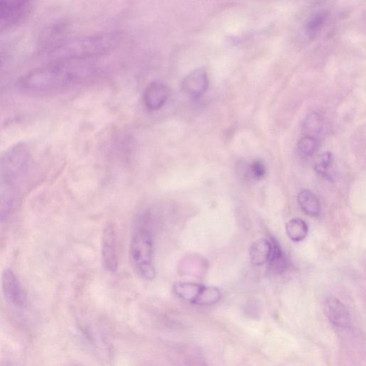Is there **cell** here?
<instances>
[{
	"label": "cell",
	"mask_w": 366,
	"mask_h": 366,
	"mask_svg": "<svg viewBox=\"0 0 366 366\" xmlns=\"http://www.w3.org/2000/svg\"><path fill=\"white\" fill-rule=\"evenodd\" d=\"M272 252V243L265 239L255 241L249 251L250 260L255 266H261L268 262Z\"/></svg>",
	"instance_id": "9"
},
{
	"label": "cell",
	"mask_w": 366,
	"mask_h": 366,
	"mask_svg": "<svg viewBox=\"0 0 366 366\" xmlns=\"http://www.w3.org/2000/svg\"><path fill=\"white\" fill-rule=\"evenodd\" d=\"M30 1L31 0H0V7L17 21Z\"/></svg>",
	"instance_id": "14"
},
{
	"label": "cell",
	"mask_w": 366,
	"mask_h": 366,
	"mask_svg": "<svg viewBox=\"0 0 366 366\" xmlns=\"http://www.w3.org/2000/svg\"><path fill=\"white\" fill-rule=\"evenodd\" d=\"M328 14L321 12L309 19L306 26L307 34L310 38L316 37L326 22Z\"/></svg>",
	"instance_id": "17"
},
{
	"label": "cell",
	"mask_w": 366,
	"mask_h": 366,
	"mask_svg": "<svg viewBox=\"0 0 366 366\" xmlns=\"http://www.w3.org/2000/svg\"><path fill=\"white\" fill-rule=\"evenodd\" d=\"M297 203L307 215L312 217L319 216L321 211V202L313 192L309 190H302L297 195Z\"/></svg>",
	"instance_id": "11"
},
{
	"label": "cell",
	"mask_w": 366,
	"mask_h": 366,
	"mask_svg": "<svg viewBox=\"0 0 366 366\" xmlns=\"http://www.w3.org/2000/svg\"><path fill=\"white\" fill-rule=\"evenodd\" d=\"M297 152L304 157L314 155L319 148V141L314 136H307L297 143Z\"/></svg>",
	"instance_id": "16"
},
{
	"label": "cell",
	"mask_w": 366,
	"mask_h": 366,
	"mask_svg": "<svg viewBox=\"0 0 366 366\" xmlns=\"http://www.w3.org/2000/svg\"><path fill=\"white\" fill-rule=\"evenodd\" d=\"M31 158L30 150L24 143L12 146L0 155V191L13 190L27 172Z\"/></svg>",
	"instance_id": "2"
},
{
	"label": "cell",
	"mask_w": 366,
	"mask_h": 366,
	"mask_svg": "<svg viewBox=\"0 0 366 366\" xmlns=\"http://www.w3.org/2000/svg\"><path fill=\"white\" fill-rule=\"evenodd\" d=\"M17 22L15 18L11 16L3 8L0 7V25L8 24Z\"/></svg>",
	"instance_id": "21"
},
{
	"label": "cell",
	"mask_w": 366,
	"mask_h": 366,
	"mask_svg": "<svg viewBox=\"0 0 366 366\" xmlns=\"http://www.w3.org/2000/svg\"><path fill=\"white\" fill-rule=\"evenodd\" d=\"M15 202L13 190L0 191V221L6 220L10 216Z\"/></svg>",
	"instance_id": "15"
},
{
	"label": "cell",
	"mask_w": 366,
	"mask_h": 366,
	"mask_svg": "<svg viewBox=\"0 0 366 366\" xmlns=\"http://www.w3.org/2000/svg\"><path fill=\"white\" fill-rule=\"evenodd\" d=\"M205 286L194 283H179L174 286L176 294L183 300L197 305Z\"/></svg>",
	"instance_id": "10"
},
{
	"label": "cell",
	"mask_w": 366,
	"mask_h": 366,
	"mask_svg": "<svg viewBox=\"0 0 366 366\" xmlns=\"http://www.w3.org/2000/svg\"><path fill=\"white\" fill-rule=\"evenodd\" d=\"M332 163V155L330 152H325L321 155L317 159L314 169L318 175L325 177L328 180H331L329 175V169Z\"/></svg>",
	"instance_id": "18"
},
{
	"label": "cell",
	"mask_w": 366,
	"mask_h": 366,
	"mask_svg": "<svg viewBox=\"0 0 366 366\" xmlns=\"http://www.w3.org/2000/svg\"><path fill=\"white\" fill-rule=\"evenodd\" d=\"M287 235L294 242L304 241L308 235L307 223L301 218H294L288 221L286 226Z\"/></svg>",
	"instance_id": "12"
},
{
	"label": "cell",
	"mask_w": 366,
	"mask_h": 366,
	"mask_svg": "<svg viewBox=\"0 0 366 366\" xmlns=\"http://www.w3.org/2000/svg\"><path fill=\"white\" fill-rule=\"evenodd\" d=\"M119 31L76 39L62 44L50 52L51 61L85 60L106 55L118 48L122 41Z\"/></svg>",
	"instance_id": "1"
},
{
	"label": "cell",
	"mask_w": 366,
	"mask_h": 366,
	"mask_svg": "<svg viewBox=\"0 0 366 366\" xmlns=\"http://www.w3.org/2000/svg\"><path fill=\"white\" fill-rule=\"evenodd\" d=\"M1 282L7 301L16 308H22L26 302V296L14 272L10 269L6 270L2 275Z\"/></svg>",
	"instance_id": "4"
},
{
	"label": "cell",
	"mask_w": 366,
	"mask_h": 366,
	"mask_svg": "<svg viewBox=\"0 0 366 366\" xmlns=\"http://www.w3.org/2000/svg\"><path fill=\"white\" fill-rule=\"evenodd\" d=\"M169 89L161 83H153L147 87L144 94L146 106L150 111L160 109L169 97Z\"/></svg>",
	"instance_id": "8"
},
{
	"label": "cell",
	"mask_w": 366,
	"mask_h": 366,
	"mask_svg": "<svg viewBox=\"0 0 366 366\" xmlns=\"http://www.w3.org/2000/svg\"><path fill=\"white\" fill-rule=\"evenodd\" d=\"M272 252L269 260L270 263V269L276 274H280L285 272L286 267V261L283 251L274 239H272Z\"/></svg>",
	"instance_id": "13"
},
{
	"label": "cell",
	"mask_w": 366,
	"mask_h": 366,
	"mask_svg": "<svg viewBox=\"0 0 366 366\" xmlns=\"http://www.w3.org/2000/svg\"><path fill=\"white\" fill-rule=\"evenodd\" d=\"M304 128L307 133L312 134L311 136L319 134L323 129L321 117L317 113L309 114L304 120Z\"/></svg>",
	"instance_id": "19"
},
{
	"label": "cell",
	"mask_w": 366,
	"mask_h": 366,
	"mask_svg": "<svg viewBox=\"0 0 366 366\" xmlns=\"http://www.w3.org/2000/svg\"><path fill=\"white\" fill-rule=\"evenodd\" d=\"M131 258L139 274L148 280H152L156 275L153 263L154 243L151 232L146 227H141L132 240Z\"/></svg>",
	"instance_id": "3"
},
{
	"label": "cell",
	"mask_w": 366,
	"mask_h": 366,
	"mask_svg": "<svg viewBox=\"0 0 366 366\" xmlns=\"http://www.w3.org/2000/svg\"><path fill=\"white\" fill-rule=\"evenodd\" d=\"M209 85V76L204 69L190 72L183 81V89L193 97H199L205 93Z\"/></svg>",
	"instance_id": "7"
},
{
	"label": "cell",
	"mask_w": 366,
	"mask_h": 366,
	"mask_svg": "<svg viewBox=\"0 0 366 366\" xmlns=\"http://www.w3.org/2000/svg\"><path fill=\"white\" fill-rule=\"evenodd\" d=\"M265 166L260 160H256L251 165V174L255 179L262 178L265 174Z\"/></svg>",
	"instance_id": "20"
},
{
	"label": "cell",
	"mask_w": 366,
	"mask_h": 366,
	"mask_svg": "<svg viewBox=\"0 0 366 366\" xmlns=\"http://www.w3.org/2000/svg\"><path fill=\"white\" fill-rule=\"evenodd\" d=\"M103 258L106 269L114 272L118 269L116 234L113 225H108L104 232Z\"/></svg>",
	"instance_id": "6"
},
{
	"label": "cell",
	"mask_w": 366,
	"mask_h": 366,
	"mask_svg": "<svg viewBox=\"0 0 366 366\" xmlns=\"http://www.w3.org/2000/svg\"><path fill=\"white\" fill-rule=\"evenodd\" d=\"M324 311L329 321L340 328H348L351 317L346 307L335 297H328L324 302Z\"/></svg>",
	"instance_id": "5"
}]
</instances>
